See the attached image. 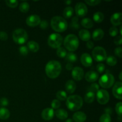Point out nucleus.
Returning a JSON list of instances; mask_svg holds the SVG:
<instances>
[{"label":"nucleus","instance_id":"6e6d98bb","mask_svg":"<svg viewBox=\"0 0 122 122\" xmlns=\"http://www.w3.org/2000/svg\"><path fill=\"white\" fill-rule=\"evenodd\" d=\"M120 35H122V26H120Z\"/></svg>","mask_w":122,"mask_h":122},{"label":"nucleus","instance_id":"c03bdc74","mask_svg":"<svg viewBox=\"0 0 122 122\" xmlns=\"http://www.w3.org/2000/svg\"><path fill=\"white\" fill-rule=\"evenodd\" d=\"M39 26H40L42 29H46L48 27V23L46 20H42V21H41L40 24H39Z\"/></svg>","mask_w":122,"mask_h":122},{"label":"nucleus","instance_id":"8fccbe9b","mask_svg":"<svg viewBox=\"0 0 122 122\" xmlns=\"http://www.w3.org/2000/svg\"><path fill=\"white\" fill-rule=\"evenodd\" d=\"M94 43H93L92 41H89L87 42L86 46H87V48H88V49L93 48H94Z\"/></svg>","mask_w":122,"mask_h":122},{"label":"nucleus","instance_id":"ea45409f","mask_svg":"<svg viewBox=\"0 0 122 122\" xmlns=\"http://www.w3.org/2000/svg\"><path fill=\"white\" fill-rule=\"evenodd\" d=\"M85 2L90 6H95L98 5L101 2V0H86Z\"/></svg>","mask_w":122,"mask_h":122},{"label":"nucleus","instance_id":"f03ea898","mask_svg":"<svg viewBox=\"0 0 122 122\" xmlns=\"http://www.w3.org/2000/svg\"><path fill=\"white\" fill-rule=\"evenodd\" d=\"M66 106L70 110L76 112L83 106V99L77 95H71L66 99Z\"/></svg>","mask_w":122,"mask_h":122},{"label":"nucleus","instance_id":"393cba45","mask_svg":"<svg viewBox=\"0 0 122 122\" xmlns=\"http://www.w3.org/2000/svg\"><path fill=\"white\" fill-rule=\"evenodd\" d=\"M10 116V113L8 109L4 107L0 108V119L2 120H6L9 118Z\"/></svg>","mask_w":122,"mask_h":122},{"label":"nucleus","instance_id":"39448f33","mask_svg":"<svg viewBox=\"0 0 122 122\" xmlns=\"http://www.w3.org/2000/svg\"><path fill=\"white\" fill-rule=\"evenodd\" d=\"M13 39L16 44H24L28 39L27 32L23 29H17L13 33Z\"/></svg>","mask_w":122,"mask_h":122},{"label":"nucleus","instance_id":"bb28decb","mask_svg":"<svg viewBox=\"0 0 122 122\" xmlns=\"http://www.w3.org/2000/svg\"><path fill=\"white\" fill-rule=\"evenodd\" d=\"M93 19L97 23H101L104 19V15L101 12H96L93 15Z\"/></svg>","mask_w":122,"mask_h":122},{"label":"nucleus","instance_id":"a878e982","mask_svg":"<svg viewBox=\"0 0 122 122\" xmlns=\"http://www.w3.org/2000/svg\"><path fill=\"white\" fill-rule=\"evenodd\" d=\"M74 13V10L71 7H67L64 8L63 11V16L66 19H69L73 15Z\"/></svg>","mask_w":122,"mask_h":122},{"label":"nucleus","instance_id":"f8f14e48","mask_svg":"<svg viewBox=\"0 0 122 122\" xmlns=\"http://www.w3.org/2000/svg\"><path fill=\"white\" fill-rule=\"evenodd\" d=\"M71 76L75 81H80L83 79L84 76V71L83 69L80 67H76L73 68Z\"/></svg>","mask_w":122,"mask_h":122},{"label":"nucleus","instance_id":"a211bd4d","mask_svg":"<svg viewBox=\"0 0 122 122\" xmlns=\"http://www.w3.org/2000/svg\"><path fill=\"white\" fill-rule=\"evenodd\" d=\"M73 119L75 122H84L86 120V115L83 112H76L73 116Z\"/></svg>","mask_w":122,"mask_h":122},{"label":"nucleus","instance_id":"f3484780","mask_svg":"<svg viewBox=\"0 0 122 122\" xmlns=\"http://www.w3.org/2000/svg\"><path fill=\"white\" fill-rule=\"evenodd\" d=\"M85 77L87 82H94L98 79V74L95 71H89L86 73Z\"/></svg>","mask_w":122,"mask_h":122},{"label":"nucleus","instance_id":"4468645a","mask_svg":"<svg viewBox=\"0 0 122 122\" xmlns=\"http://www.w3.org/2000/svg\"><path fill=\"white\" fill-rule=\"evenodd\" d=\"M42 117L44 120L49 121L52 119L54 116V111L52 108H45L42 112Z\"/></svg>","mask_w":122,"mask_h":122},{"label":"nucleus","instance_id":"72a5a7b5","mask_svg":"<svg viewBox=\"0 0 122 122\" xmlns=\"http://www.w3.org/2000/svg\"><path fill=\"white\" fill-rule=\"evenodd\" d=\"M67 54V53L66 50L63 47H61L60 46L58 48H57V54L60 58H64V57H66Z\"/></svg>","mask_w":122,"mask_h":122},{"label":"nucleus","instance_id":"de8ad7c7","mask_svg":"<svg viewBox=\"0 0 122 122\" xmlns=\"http://www.w3.org/2000/svg\"><path fill=\"white\" fill-rule=\"evenodd\" d=\"M7 39H8V35H7V33L6 32H3V31L0 32V39L1 41H7Z\"/></svg>","mask_w":122,"mask_h":122},{"label":"nucleus","instance_id":"a19ab883","mask_svg":"<svg viewBox=\"0 0 122 122\" xmlns=\"http://www.w3.org/2000/svg\"><path fill=\"white\" fill-rule=\"evenodd\" d=\"M19 52L23 56H26L28 54L29 49L26 46H21L19 48Z\"/></svg>","mask_w":122,"mask_h":122},{"label":"nucleus","instance_id":"37998d69","mask_svg":"<svg viewBox=\"0 0 122 122\" xmlns=\"http://www.w3.org/2000/svg\"><path fill=\"white\" fill-rule=\"evenodd\" d=\"M105 69H106L105 65L102 63H99L97 66V70L100 73H102L104 71Z\"/></svg>","mask_w":122,"mask_h":122},{"label":"nucleus","instance_id":"c85d7f7f","mask_svg":"<svg viewBox=\"0 0 122 122\" xmlns=\"http://www.w3.org/2000/svg\"><path fill=\"white\" fill-rule=\"evenodd\" d=\"M95 95L94 92H88L85 96V101L87 103H91L94 101Z\"/></svg>","mask_w":122,"mask_h":122},{"label":"nucleus","instance_id":"c756f323","mask_svg":"<svg viewBox=\"0 0 122 122\" xmlns=\"http://www.w3.org/2000/svg\"><path fill=\"white\" fill-rule=\"evenodd\" d=\"M70 26L73 30H77L80 28V25L78 23V17L77 16L74 17L71 19Z\"/></svg>","mask_w":122,"mask_h":122},{"label":"nucleus","instance_id":"6ab92c4d","mask_svg":"<svg viewBox=\"0 0 122 122\" xmlns=\"http://www.w3.org/2000/svg\"><path fill=\"white\" fill-rule=\"evenodd\" d=\"M65 88L66 91L69 94H72L75 91L76 88V84L72 80L67 81L65 85Z\"/></svg>","mask_w":122,"mask_h":122},{"label":"nucleus","instance_id":"20e7f679","mask_svg":"<svg viewBox=\"0 0 122 122\" xmlns=\"http://www.w3.org/2000/svg\"><path fill=\"white\" fill-rule=\"evenodd\" d=\"M64 45L66 48L70 52L76 51L79 45V39L75 35H68L64 40Z\"/></svg>","mask_w":122,"mask_h":122},{"label":"nucleus","instance_id":"423d86ee","mask_svg":"<svg viewBox=\"0 0 122 122\" xmlns=\"http://www.w3.org/2000/svg\"><path fill=\"white\" fill-rule=\"evenodd\" d=\"M114 83V77L110 73L104 74L99 79V84L103 88H110Z\"/></svg>","mask_w":122,"mask_h":122},{"label":"nucleus","instance_id":"412c9836","mask_svg":"<svg viewBox=\"0 0 122 122\" xmlns=\"http://www.w3.org/2000/svg\"><path fill=\"white\" fill-rule=\"evenodd\" d=\"M104 32L101 29H97L92 33V39L95 41H100L103 38Z\"/></svg>","mask_w":122,"mask_h":122},{"label":"nucleus","instance_id":"864d4df0","mask_svg":"<svg viewBox=\"0 0 122 122\" xmlns=\"http://www.w3.org/2000/svg\"><path fill=\"white\" fill-rule=\"evenodd\" d=\"M122 72H120V74H119V79H120V81H122Z\"/></svg>","mask_w":122,"mask_h":122},{"label":"nucleus","instance_id":"473e14b6","mask_svg":"<svg viewBox=\"0 0 122 122\" xmlns=\"http://www.w3.org/2000/svg\"><path fill=\"white\" fill-rule=\"evenodd\" d=\"M29 4L26 2H23L21 3V4L20 5V7H19V10L22 13H27V12H28V11L29 10Z\"/></svg>","mask_w":122,"mask_h":122},{"label":"nucleus","instance_id":"6e6552de","mask_svg":"<svg viewBox=\"0 0 122 122\" xmlns=\"http://www.w3.org/2000/svg\"><path fill=\"white\" fill-rule=\"evenodd\" d=\"M92 56L96 61L101 62L107 58V52L104 48L101 46H97L92 50Z\"/></svg>","mask_w":122,"mask_h":122},{"label":"nucleus","instance_id":"aec40b11","mask_svg":"<svg viewBox=\"0 0 122 122\" xmlns=\"http://www.w3.org/2000/svg\"><path fill=\"white\" fill-rule=\"evenodd\" d=\"M79 36L81 40L88 42L91 39V33L87 30L81 29L79 32Z\"/></svg>","mask_w":122,"mask_h":122},{"label":"nucleus","instance_id":"c9c22d12","mask_svg":"<svg viewBox=\"0 0 122 122\" xmlns=\"http://www.w3.org/2000/svg\"><path fill=\"white\" fill-rule=\"evenodd\" d=\"M99 90V85L98 84L96 83H94L89 87L88 88V91L92 92L95 94V92H97Z\"/></svg>","mask_w":122,"mask_h":122},{"label":"nucleus","instance_id":"49530a36","mask_svg":"<svg viewBox=\"0 0 122 122\" xmlns=\"http://www.w3.org/2000/svg\"><path fill=\"white\" fill-rule=\"evenodd\" d=\"M8 103H9V102H8V99L4 97L1 98L0 99V104H1V106H3V107H6V106H8Z\"/></svg>","mask_w":122,"mask_h":122},{"label":"nucleus","instance_id":"9b49d317","mask_svg":"<svg viewBox=\"0 0 122 122\" xmlns=\"http://www.w3.org/2000/svg\"><path fill=\"white\" fill-rule=\"evenodd\" d=\"M41 20L39 17V15L36 14H33L27 17L26 20V23L30 27H35V26H38L40 24Z\"/></svg>","mask_w":122,"mask_h":122},{"label":"nucleus","instance_id":"b1692460","mask_svg":"<svg viewBox=\"0 0 122 122\" xmlns=\"http://www.w3.org/2000/svg\"><path fill=\"white\" fill-rule=\"evenodd\" d=\"M81 25L86 29H91L94 26L92 20L89 18H85L81 21Z\"/></svg>","mask_w":122,"mask_h":122},{"label":"nucleus","instance_id":"5701e85b","mask_svg":"<svg viewBox=\"0 0 122 122\" xmlns=\"http://www.w3.org/2000/svg\"><path fill=\"white\" fill-rule=\"evenodd\" d=\"M27 48L33 52H38L39 49V45L36 42L29 41L27 43Z\"/></svg>","mask_w":122,"mask_h":122},{"label":"nucleus","instance_id":"f704fd0d","mask_svg":"<svg viewBox=\"0 0 122 122\" xmlns=\"http://www.w3.org/2000/svg\"><path fill=\"white\" fill-rule=\"evenodd\" d=\"M112 119L110 114L105 113L101 116L100 119V122H111Z\"/></svg>","mask_w":122,"mask_h":122},{"label":"nucleus","instance_id":"603ef678","mask_svg":"<svg viewBox=\"0 0 122 122\" xmlns=\"http://www.w3.org/2000/svg\"><path fill=\"white\" fill-rule=\"evenodd\" d=\"M65 3L67 4V5L70 4L71 3V1H65Z\"/></svg>","mask_w":122,"mask_h":122},{"label":"nucleus","instance_id":"4be33fe9","mask_svg":"<svg viewBox=\"0 0 122 122\" xmlns=\"http://www.w3.org/2000/svg\"><path fill=\"white\" fill-rule=\"evenodd\" d=\"M56 116L60 120H65L68 117V113L64 109H57L55 112Z\"/></svg>","mask_w":122,"mask_h":122},{"label":"nucleus","instance_id":"7ed1b4c3","mask_svg":"<svg viewBox=\"0 0 122 122\" xmlns=\"http://www.w3.org/2000/svg\"><path fill=\"white\" fill-rule=\"evenodd\" d=\"M51 26L56 32H63L67 29L68 24L64 18L60 16H54L51 20Z\"/></svg>","mask_w":122,"mask_h":122},{"label":"nucleus","instance_id":"dca6fc26","mask_svg":"<svg viewBox=\"0 0 122 122\" xmlns=\"http://www.w3.org/2000/svg\"><path fill=\"white\" fill-rule=\"evenodd\" d=\"M111 23L114 25V27L119 26L122 24V14L121 13H116L113 14L111 17Z\"/></svg>","mask_w":122,"mask_h":122},{"label":"nucleus","instance_id":"9d476101","mask_svg":"<svg viewBox=\"0 0 122 122\" xmlns=\"http://www.w3.org/2000/svg\"><path fill=\"white\" fill-rule=\"evenodd\" d=\"M75 12L77 16L84 17L88 13V8L83 2H78L75 5Z\"/></svg>","mask_w":122,"mask_h":122},{"label":"nucleus","instance_id":"0eeeda50","mask_svg":"<svg viewBox=\"0 0 122 122\" xmlns=\"http://www.w3.org/2000/svg\"><path fill=\"white\" fill-rule=\"evenodd\" d=\"M63 37L58 33H52L48 39V44L52 48H58L63 43Z\"/></svg>","mask_w":122,"mask_h":122},{"label":"nucleus","instance_id":"a18cd8bd","mask_svg":"<svg viewBox=\"0 0 122 122\" xmlns=\"http://www.w3.org/2000/svg\"><path fill=\"white\" fill-rule=\"evenodd\" d=\"M114 53L119 58H122V47L119 46V47H117L114 50Z\"/></svg>","mask_w":122,"mask_h":122},{"label":"nucleus","instance_id":"3c124183","mask_svg":"<svg viewBox=\"0 0 122 122\" xmlns=\"http://www.w3.org/2000/svg\"><path fill=\"white\" fill-rule=\"evenodd\" d=\"M66 69L67 70H71L73 69V64L71 63H68L67 64H66Z\"/></svg>","mask_w":122,"mask_h":122},{"label":"nucleus","instance_id":"e433bc0d","mask_svg":"<svg viewBox=\"0 0 122 122\" xmlns=\"http://www.w3.org/2000/svg\"><path fill=\"white\" fill-rule=\"evenodd\" d=\"M5 3L10 8H15L17 6L19 2L17 1H15V0H11V1L7 0V1H5Z\"/></svg>","mask_w":122,"mask_h":122},{"label":"nucleus","instance_id":"2f4dec72","mask_svg":"<svg viewBox=\"0 0 122 122\" xmlns=\"http://www.w3.org/2000/svg\"><path fill=\"white\" fill-rule=\"evenodd\" d=\"M116 58L114 56H109V57H107L106 58V63L108 65L110 66H114L117 64Z\"/></svg>","mask_w":122,"mask_h":122},{"label":"nucleus","instance_id":"f257e3e1","mask_svg":"<svg viewBox=\"0 0 122 122\" xmlns=\"http://www.w3.org/2000/svg\"><path fill=\"white\" fill-rule=\"evenodd\" d=\"M61 71V65L58 61L51 60L48 62L45 66V73L48 77L56 79Z\"/></svg>","mask_w":122,"mask_h":122},{"label":"nucleus","instance_id":"ddd939ff","mask_svg":"<svg viewBox=\"0 0 122 122\" xmlns=\"http://www.w3.org/2000/svg\"><path fill=\"white\" fill-rule=\"evenodd\" d=\"M122 83L121 82H117L114 84L113 86V90H112V92H113V95L115 98L119 99V100H122Z\"/></svg>","mask_w":122,"mask_h":122},{"label":"nucleus","instance_id":"cd10ccee","mask_svg":"<svg viewBox=\"0 0 122 122\" xmlns=\"http://www.w3.org/2000/svg\"><path fill=\"white\" fill-rule=\"evenodd\" d=\"M66 59L69 63H76L77 60V57L75 54L72 53V52H69L68 54H67L66 56Z\"/></svg>","mask_w":122,"mask_h":122},{"label":"nucleus","instance_id":"4c0bfd02","mask_svg":"<svg viewBox=\"0 0 122 122\" xmlns=\"http://www.w3.org/2000/svg\"><path fill=\"white\" fill-rule=\"evenodd\" d=\"M116 112L117 114L119 116V117H121L122 116V102H119L117 103L116 106Z\"/></svg>","mask_w":122,"mask_h":122},{"label":"nucleus","instance_id":"58836bf2","mask_svg":"<svg viewBox=\"0 0 122 122\" xmlns=\"http://www.w3.org/2000/svg\"><path fill=\"white\" fill-rule=\"evenodd\" d=\"M61 106L60 101L58 100H53L51 102V107L52 109H58Z\"/></svg>","mask_w":122,"mask_h":122},{"label":"nucleus","instance_id":"1a4fd4ad","mask_svg":"<svg viewBox=\"0 0 122 122\" xmlns=\"http://www.w3.org/2000/svg\"><path fill=\"white\" fill-rule=\"evenodd\" d=\"M97 100L101 105H104L109 101L110 95L108 91L105 89H100L97 92Z\"/></svg>","mask_w":122,"mask_h":122},{"label":"nucleus","instance_id":"7c9ffc66","mask_svg":"<svg viewBox=\"0 0 122 122\" xmlns=\"http://www.w3.org/2000/svg\"><path fill=\"white\" fill-rule=\"evenodd\" d=\"M56 97H57L58 100L60 101H65L67 99V94L65 91L63 90L58 91L56 93Z\"/></svg>","mask_w":122,"mask_h":122},{"label":"nucleus","instance_id":"79ce46f5","mask_svg":"<svg viewBox=\"0 0 122 122\" xmlns=\"http://www.w3.org/2000/svg\"><path fill=\"white\" fill-rule=\"evenodd\" d=\"M109 34L113 37L116 36L118 34V29L114 26V27H112L109 30Z\"/></svg>","mask_w":122,"mask_h":122},{"label":"nucleus","instance_id":"5fc2aeb1","mask_svg":"<svg viewBox=\"0 0 122 122\" xmlns=\"http://www.w3.org/2000/svg\"><path fill=\"white\" fill-rule=\"evenodd\" d=\"M66 122H73V121H72V120H71V119H67Z\"/></svg>","mask_w":122,"mask_h":122},{"label":"nucleus","instance_id":"09e8293b","mask_svg":"<svg viewBox=\"0 0 122 122\" xmlns=\"http://www.w3.org/2000/svg\"><path fill=\"white\" fill-rule=\"evenodd\" d=\"M114 43L117 45H120L122 44V38L121 36H117L114 39Z\"/></svg>","mask_w":122,"mask_h":122},{"label":"nucleus","instance_id":"2eb2a0df","mask_svg":"<svg viewBox=\"0 0 122 122\" xmlns=\"http://www.w3.org/2000/svg\"><path fill=\"white\" fill-rule=\"evenodd\" d=\"M81 61L82 65L88 67L92 64V58L89 54L84 53L81 56Z\"/></svg>","mask_w":122,"mask_h":122}]
</instances>
